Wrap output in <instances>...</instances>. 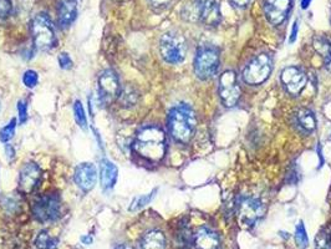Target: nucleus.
Instances as JSON below:
<instances>
[{"instance_id": "1", "label": "nucleus", "mask_w": 331, "mask_h": 249, "mask_svg": "<svg viewBox=\"0 0 331 249\" xmlns=\"http://www.w3.org/2000/svg\"><path fill=\"white\" fill-rule=\"evenodd\" d=\"M133 148L148 161H161L166 153V135L161 129L147 126L140 130L133 142Z\"/></svg>"}, {"instance_id": "2", "label": "nucleus", "mask_w": 331, "mask_h": 249, "mask_svg": "<svg viewBox=\"0 0 331 249\" xmlns=\"http://www.w3.org/2000/svg\"><path fill=\"white\" fill-rule=\"evenodd\" d=\"M168 127L176 141L188 144L196 130V117L192 109L186 105L172 109L168 116Z\"/></svg>"}, {"instance_id": "3", "label": "nucleus", "mask_w": 331, "mask_h": 249, "mask_svg": "<svg viewBox=\"0 0 331 249\" xmlns=\"http://www.w3.org/2000/svg\"><path fill=\"white\" fill-rule=\"evenodd\" d=\"M184 16L189 20H199L208 26H217L222 20V13L217 0H196L187 5Z\"/></svg>"}, {"instance_id": "4", "label": "nucleus", "mask_w": 331, "mask_h": 249, "mask_svg": "<svg viewBox=\"0 0 331 249\" xmlns=\"http://www.w3.org/2000/svg\"><path fill=\"white\" fill-rule=\"evenodd\" d=\"M219 67V50L214 45L205 44L198 47L195 59V71L199 79L207 80L216 75Z\"/></svg>"}, {"instance_id": "5", "label": "nucleus", "mask_w": 331, "mask_h": 249, "mask_svg": "<svg viewBox=\"0 0 331 249\" xmlns=\"http://www.w3.org/2000/svg\"><path fill=\"white\" fill-rule=\"evenodd\" d=\"M160 51L166 62H168V64H180L186 59V40L178 32H166L160 40Z\"/></svg>"}, {"instance_id": "6", "label": "nucleus", "mask_w": 331, "mask_h": 249, "mask_svg": "<svg viewBox=\"0 0 331 249\" xmlns=\"http://www.w3.org/2000/svg\"><path fill=\"white\" fill-rule=\"evenodd\" d=\"M32 39H34L35 46L39 50L47 51L55 46L56 37L54 31L53 24L50 22V17L46 14H38L32 20L31 25Z\"/></svg>"}, {"instance_id": "7", "label": "nucleus", "mask_w": 331, "mask_h": 249, "mask_svg": "<svg viewBox=\"0 0 331 249\" xmlns=\"http://www.w3.org/2000/svg\"><path fill=\"white\" fill-rule=\"evenodd\" d=\"M273 62L269 55L260 54L253 59L243 71V79L249 85H260L269 78Z\"/></svg>"}, {"instance_id": "8", "label": "nucleus", "mask_w": 331, "mask_h": 249, "mask_svg": "<svg viewBox=\"0 0 331 249\" xmlns=\"http://www.w3.org/2000/svg\"><path fill=\"white\" fill-rule=\"evenodd\" d=\"M60 198L55 194H46L35 201L32 206V215L41 223L55 221L60 217Z\"/></svg>"}, {"instance_id": "9", "label": "nucleus", "mask_w": 331, "mask_h": 249, "mask_svg": "<svg viewBox=\"0 0 331 249\" xmlns=\"http://www.w3.org/2000/svg\"><path fill=\"white\" fill-rule=\"evenodd\" d=\"M219 96L227 108H232L240 97V86L234 71L227 70L219 79Z\"/></svg>"}, {"instance_id": "10", "label": "nucleus", "mask_w": 331, "mask_h": 249, "mask_svg": "<svg viewBox=\"0 0 331 249\" xmlns=\"http://www.w3.org/2000/svg\"><path fill=\"white\" fill-rule=\"evenodd\" d=\"M263 203L256 198H241L238 204V218L244 226H253L263 216Z\"/></svg>"}, {"instance_id": "11", "label": "nucleus", "mask_w": 331, "mask_h": 249, "mask_svg": "<svg viewBox=\"0 0 331 249\" xmlns=\"http://www.w3.org/2000/svg\"><path fill=\"white\" fill-rule=\"evenodd\" d=\"M98 91L102 101H112L120 95V82L112 70H106L98 78Z\"/></svg>"}, {"instance_id": "12", "label": "nucleus", "mask_w": 331, "mask_h": 249, "mask_svg": "<svg viewBox=\"0 0 331 249\" xmlns=\"http://www.w3.org/2000/svg\"><path fill=\"white\" fill-rule=\"evenodd\" d=\"M282 81L289 94L299 95L306 86L308 78L298 67H286L282 73Z\"/></svg>"}, {"instance_id": "13", "label": "nucleus", "mask_w": 331, "mask_h": 249, "mask_svg": "<svg viewBox=\"0 0 331 249\" xmlns=\"http://www.w3.org/2000/svg\"><path fill=\"white\" fill-rule=\"evenodd\" d=\"M291 8V0H265L264 11L267 19L274 25L282 24L288 16Z\"/></svg>"}, {"instance_id": "14", "label": "nucleus", "mask_w": 331, "mask_h": 249, "mask_svg": "<svg viewBox=\"0 0 331 249\" xmlns=\"http://www.w3.org/2000/svg\"><path fill=\"white\" fill-rule=\"evenodd\" d=\"M41 171L35 164H26L19 174V191L22 193H31L40 182Z\"/></svg>"}, {"instance_id": "15", "label": "nucleus", "mask_w": 331, "mask_h": 249, "mask_svg": "<svg viewBox=\"0 0 331 249\" xmlns=\"http://www.w3.org/2000/svg\"><path fill=\"white\" fill-rule=\"evenodd\" d=\"M97 172L92 164H81L75 170V182L83 192H89L96 185Z\"/></svg>"}, {"instance_id": "16", "label": "nucleus", "mask_w": 331, "mask_h": 249, "mask_svg": "<svg viewBox=\"0 0 331 249\" xmlns=\"http://www.w3.org/2000/svg\"><path fill=\"white\" fill-rule=\"evenodd\" d=\"M195 247L196 249H219L218 236L208 228H201L195 234Z\"/></svg>"}, {"instance_id": "17", "label": "nucleus", "mask_w": 331, "mask_h": 249, "mask_svg": "<svg viewBox=\"0 0 331 249\" xmlns=\"http://www.w3.org/2000/svg\"><path fill=\"white\" fill-rule=\"evenodd\" d=\"M118 170L116 167V165H113V162L109 161V159H102L100 166V180L101 186L103 187V189L109 191L113 186L116 185L117 181Z\"/></svg>"}, {"instance_id": "18", "label": "nucleus", "mask_w": 331, "mask_h": 249, "mask_svg": "<svg viewBox=\"0 0 331 249\" xmlns=\"http://www.w3.org/2000/svg\"><path fill=\"white\" fill-rule=\"evenodd\" d=\"M77 8L75 0H64L59 8V23L62 28L71 25L76 19Z\"/></svg>"}, {"instance_id": "19", "label": "nucleus", "mask_w": 331, "mask_h": 249, "mask_svg": "<svg viewBox=\"0 0 331 249\" xmlns=\"http://www.w3.org/2000/svg\"><path fill=\"white\" fill-rule=\"evenodd\" d=\"M142 249H166V238L160 230H151L142 238Z\"/></svg>"}, {"instance_id": "20", "label": "nucleus", "mask_w": 331, "mask_h": 249, "mask_svg": "<svg viewBox=\"0 0 331 249\" xmlns=\"http://www.w3.org/2000/svg\"><path fill=\"white\" fill-rule=\"evenodd\" d=\"M297 124L303 131L312 132L316 129V118L310 110L301 109L297 112Z\"/></svg>"}, {"instance_id": "21", "label": "nucleus", "mask_w": 331, "mask_h": 249, "mask_svg": "<svg viewBox=\"0 0 331 249\" xmlns=\"http://www.w3.org/2000/svg\"><path fill=\"white\" fill-rule=\"evenodd\" d=\"M59 241L56 238H53L49 233L43 230L38 234L37 239H35V245L39 249H55L58 247Z\"/></svg>"}, {"instance_id": "22", "label": "nucleus", "mask_w": 331, "mask_h": 249, "mask_svg": "<svg viewBox=\"0 0 331 249\" xmlns=\"http://www.w3.org/2000/svg\"><path fill=\"white\" fill-rule=\"evenodd\" d=\"M120 101L125 108H132L138 101V94L133 87L126 86L120 93Z\"/></svg>"}, {"instance_id": "23", "label": "nucleus", "mask_w": 331, "mask_h": 249, "mask_svg": "<svg viewBox=\"0 0 331 249\" xmlns=\"http://www.w3.org/2000/svg\"><path fill=\"white\" fill-rule=\"evenodd\" d=\"M156 193H157V189H153V191H152L151 193L140 195V197L135 198V200L132 201V203H131L130 208H128V209H130L131 212H135V210H138V209L143 208V207L147 206V204L150 203L152 200H153Z\"/></svg>"}, {"instance_id": "24", "label": "nucleus", "mask_w": 331, "mask_h": 249, "mask_svg": "<svg viewBox=\"0 0 331 249\" xmlns=\"http://www.w3.org/2000/svg\"><path fill=\"white\" fill-rule=\"evenodd\" d=\"M15 129H16V120L15 118H13L7 126L3 127V129L0 130V141L2 142L10 141L11 138L14 137V135H15Z\"/></svg>"}, {"instance_id": "25", "label": "nucleus", "mask_w": 331, "mask_h": 249, "mask_svg": "<svg viewBox=\"0 0 331 249\" xmlns=\"http://www.w3.org/2000/svg\"><path fill=\"white\" fill-rule=\"evenodd\" d=\"M295 241H297L298 247L304 249L308 247L309 244V239L308 236H306V230L305 227H304L303 222H300L297 227V232H295Z\"/></svg>"}, {"instance_id": "26", "label": "nucleus", "mask_w": 331, "mask_h": 249, "mask_svg": "<svg viewBox=\"0 0 331 249\" xmlns=\"http://www.w3.org/2000/svg\"><path fill=\"white\" fill-rule=\"evenodd\" d=\"M74 114H75L76 123L79 124L81 129H86V124H88V118H86L85 111H83L82 103L80 101H75V105H74Z\"/></svg>"}, {"instance_id": "27", "label": "nucleus", "mask_w": 331, "mask_h": 249, "mask_svg": "<svg viewBox=\"0 0 331 249\" xmlns=\"http://www.w3.org/2000/svg\"><path fill=\"white\" fill-rule=\"evenodd\" d=\"M38 81H39V76L34 70L25 71V74H24V76H23V82L26 87H29V88L35 87V86L38 85Z\"/></svg>"}, {"instance_id": "28", "label": "nucleus", "mask_w": 331, "mask_h": 249, "mask_svg": "<svg viewBox=\"0 0 331 249\" xmlns=\"http://www.w3.org/2000/svg\"><path fill=\"white\" fill-rule=\"evenodd\" d=\"M18 114H19V122L25 123L28 120V105L23 100L18 102Z\"/></svg>"}, {"instance_id": "29", "label": "nucleus", "mask_w": 331, "mask_h": 249, "mask_svg": "<svg viewBox=\"0 0 331 249\" xmlns=\"http://www.w3.org/2000/svg\"><path fill=\"white\" fill-rule=\"evenodd\" d=\"M58 61H59V65H60L61 69L68 70L73 67V60H71L70 55L66 54V52H61V54L59 55Z\"/></svg>"}, {"instance_id": "30", "label": "nucleus", "mask_w": 331, "mask_h": 249, "mask_svg": "<svg viewBox=\"0 0 331 249\" xmlns=\"http://www.w3.org/2000/svg\"><path fill=\"white\" fill-rule=\"evenodd\" d=\"M11 10L10 0H0V20L9 16Z\"/></svg>"}, {"instance_id": "31", "label": "nucleus", "mask_w": 331, "mask_h": 249, "mask_svg": "<svg viewBox=\"0 0 331 249\" xmlns=\"http://www.w3.org/2000/svg\"><path fill=\"white\" fill-rule=\"evenodd\" d=\"M325 50H324V56H325V66L326 69L331 73V43H325Z\"/></svg>"}, {"instance_id": "32", "label": "nucleus", "mask_w": 331, "mask_h": 249, "mask_svg": "<svg viewBox=\"0 0 331 249\" xmlns=\"http://www.w3.org/2000/svg\"><path fill=\"white\" fill-rule=\"evenodd\" d=\"M150 2V4L152 5L153 8H157V9H163V8H167L169 4H171L173 0H148Z\"/></svg>"}, {"instance_id": "33", "label": "nucleus", "mask_w": 331, "mask_h": 249, "mask_svg": "<svg viewBox=\"0 0 331 249\" xmlns=\"http://www.w3.org/2000/svg\"><path fill=\"white\" fill-rule=\"evenodd\" d=\"M298 30H299V25H298V22H295L293 24V29H291V32H290V39H289L290 43H294V41L297 40Z\"/></svg>"}, {"instance_id": "34", "label": "nucleus", "mask_w": 331, "mask_h": 249, "mask_svg": "<svg viewBox=\"0 0 331 249\" xmlns=\"http://www.w3.org/2000/svg\"><path fill=\"white\" fill-rule=\"evenodd\" d=\"M232 3L238 8H246L249 4L250 0H231Z\"/></svg>"}, {"instance_id": "35", "label": "nucleus", "mask_w": 331, "mask_h": 249, "mask_svg": "<svg viewBox=\"0 0 331 249\" xmlns=\"http://www.w3.org/2000/svg\"><path fill=\"white\" fill-rule=\"evenodd\" d=\"M310 3H311V0H301V8L306 9L310 5Z\"/></svg>"}, {"instance_id": "36", "label": "nucleus", "mask_w": 331, "mask_h": 249, "mask_svg": "<svg viewBox=\"0 0 331 249\" xmlns=\"http://www.w3.org/2000/svg\"><path fill=\"white\" fill-rule=\"evenodd\" d=\"M115 249H136V248H135V247H132V245L122 244V245H118V247H116Z\"/></svg>"}, {"instance_id": "37", "label": "nucleus", "mask_w": 331, "mask_h": 249, "mask_svg": "<svg viewBox=\"0 0 331 249\" xmlns=\"http://www.w3.org/2000/svg\"><path fill=\"white\" fill-rule=\"evenodd\" d=\"M92 239L90 238V237H83L82 238V242L85 243V244H89V243H91Z\"/></svg>"}]
</instances>
